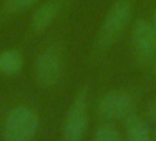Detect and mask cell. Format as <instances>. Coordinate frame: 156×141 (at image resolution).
<instances>
[{"label":"cell","mask_w":156,"mask_h":141,"mask_svg":"<svg viewBox=\"0 0 156 141\" xmlns=\"http://www.w3.org/2000/svg\"><path fill=\"white\" fill-rule=\"evenodd\" d=\"M133 17V0H115L108 9L101 25H100L98 35H96L95 45L98 50H108L116 43V40L123 35L126 27L129 25Z\"/></svg>","instance_id":"6da1fadb"},{"label":"cell","mask_w":156,"mask_h":141,"mask_svg":"<svg viewBox=\"0 0 156 141\" xmlns=\"http://www.w3.org/2000/svg\"><path fill=\"white\" fill-rule=\"evenodd\" d=\"M40 126V118L30 106L18 105L7 113L3 121V139L5 141H32Z\"/></svg>","instance_id":"7a4b0ae2"},{"label":"cell","mask_w":156,"mask_h":141,"mask_svg":"<svg viewBox=\"0 0 156 141\" xmlns=\"http://www.w3.org/2000/svg\"><path fill=\"white\" fill-rule=\"evenodd\" d=\"M88 106L90 105H88L87 90H80L73 98L63 121L62 135L65 141H81L85 138V133L88 129V118H90Z\"/></svg>","instance_id":"3957f363"},{"label":"cell","mask_w":156,"mask_h":141,"mask_svg":"<svg viewBox=\"0 0 156 141\" xmlns=\"http://www.w3.org/2000/svg\"><path fill=\"white\" fill-rule=\"evenodd\" d=\"M133 110H135V101L131 95H128L126 91H108L98 101V116L110 123L121 120L125 121L129 115H133Z\"/></svg>","instance_id":"277c9868"},{"label":"cell","mask_w":156,"mask_h":141,"mask_svg":"<svg viewBox=\"0 0 156 141\" xmlns=\"http://www.w3.org/2000/svg\"><path fill=\"white\" fill-rule=\"evenodd\" d=\"M63 63L62 53L55 45L47 47L40 51L35 60V80L42 86H53L62 78Z\"/></svg>","instance_id":"5b68a950"},{"label":"cell","mask_w":156,"mask_h":141,"mask_svg":"<svg viewBox=\"0 0 156 141\" xmlns=\"http://www.w3.org/2000/svg\"><path fill=\"white\" fill-rule=\"evenodd\" d=\"M131 47L141 62H150L156 57V32L150 20H135L131 28Z\"/></svg>","instance_id":"8992f818"},{"label":"cell","mask_w":156,"mask_h":141,"mask_svg":"<svg viewBox=\"0 0 156 141\" xmlns=\"http://www.w3.org/2000/svg\"><path fill=\"white\" fill-rule=\"evenodd\" d=\"M58 13H60V3L57 0H47L40 3L32 13V30L35 33L48 30V27L57 20Z\"/></svg>","instance_id":"52a82bcc"},{"label":"cell","mask_w":156,"mask_h":141,"mask_svg":"<svg viewBox=\"0 0 156 141\" xmlns=\"http://www.w3.org/2000/svg\"><path fill=\"white\" fill-rule=\"evenodd\" d=\"M125 133L128 141H151L150 126L143 118L135 113L125 120Z\"/></svg>","instance_id":"ba28073f"},{"label":"cell","mask_w":156,"mask_h":141,"mask_svg":"<svg viewBox=\"0 0 156 141\" xmlns=\"http://www.w3.org/2000/svg\"><path fill=\"white\" fill-rule=\"evenodd\" d=\"M23 70V57L18 50H3L0 51V75L17 76Z\"/></svg>","instance_id":"9c48e42d"},{"label":"cell","mask_w":156,"mask_h":141,"mask_svg":"<svg viewBox=\"0 0 156 141\" xmlns=\"http://www.w3.org/2000/svg\"><path fill=\"white\" fill-rule=\"evenodd\" d=\"M93 141H121L120 139V131L113 123L105 121L103 125H100L95 129Z\"/></svg>","instance_id":"30bf717a"},{"label":"cell","mask_w":156,"mask_h":141,"mask_svg":"<svg viewBox=\"0 0 156 141\" xmlns=\"http://www.w3.org/2000/svg\"><path fill=\"white\" fill-rule=\"evenodd\" d=\"M38 0H3V10L7 13H22L32 9Z\"/></svg>","instance_id":"8fae6325"},{"label":"cell","mask_w":156,"mask_h":141,"mask_svg":"<svg viewBox=\"0 0 156 141\" xmlns=\"http://www.w3.org/2000/svg\"><path fill=\"white\" fill-rule=\"evenodd\" d=\"M151 25H153V28H154V32H156V10L153 12V17H151Z\"/></svg>","instance_id":"7c38bea8"},{"label":"cell","mask_w":156,"mask_h":141,"mask_svg":"<svg viewBox=\"0 0 156 141\" xmlns=\"http://www.w3.org/2000/svg\"><path fill=\"white\" fill-rule=\"evenodd\" d=\"M153 73L156 75V57L153 58Z\"/></svg>","instance_id":"4fadbf2b"},{"label":"cell","mask_w":156,"mask_h":141,"mask_svg":"<svg viewBox=\"0 0 156 141\" xmlns=\"http://www.w3.org/2000/svg\"><path fill=\"white\" fill-rule=\"evenodd\" d=\"M151 110H153V116L156 118V103H154V105H153V106H151Z\"/></svg>","instance_id":"5bb4252c"},{"label":"cell","mask_w":156,"mask_h":141,"mask_svg":"<svg viewBox=\"0 0 156 141\" xmlns=\"http://www.w3.org/2000/svg\"><path fill=\"white\" fill-rule=\"evenodd\" d=\"M154 139H156V131H154Z\"/></svg>","instance_id":"9a60e30c"}]
</instances>
